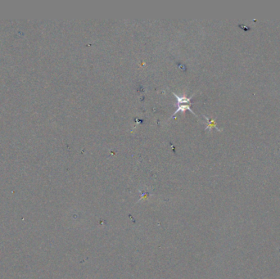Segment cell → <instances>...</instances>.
I'll use <instances>...</instances> for the list:
<instances>
[{
    "label": "cell",
    "instance_id": "6da1fadb",
    "mask_svg": "<svg viewBox=\"0 0 280 279\" xmlns=\"http://www.w3.org/2000/svg\"><path fill=\"white\" fill-rule=\"evenodd\" d=\"M177 106H178V109H177L176 112H175V113L172 115L171 118L174 115H175L178 112H182V113H183L184 112H186L187 110H188L191 113H193V115H195L194 112H193V110L190 108V104H177Z\"/></svg>",
    "mask_w": 280,
    "mask_h": 279
},
{
    "label": "cell",
    "instance_id": "7a4b0ae2",
    "mask_svg": "<svg viewBox=\"0 0 280 279\" xmlns=\"http://www.w3.org/2000/svg\"><path fill=\"white\" fill-rule=\"evenodd\" d=\"M204 117H205V119H206L207 121H208V125L206 126V129H211V128L214 127V128L217 129L218 130H220V129H219L217 128L216 124V122H215V120H213V119H209V118H207V117H206V116H205V115H204Z\"/></svg>",
    "mask_w": 280,
    "mask_h": 279
}]
</instances>
